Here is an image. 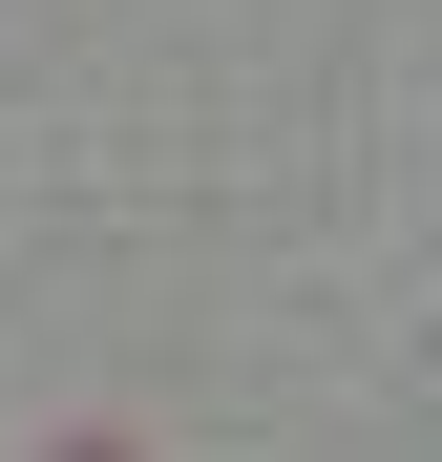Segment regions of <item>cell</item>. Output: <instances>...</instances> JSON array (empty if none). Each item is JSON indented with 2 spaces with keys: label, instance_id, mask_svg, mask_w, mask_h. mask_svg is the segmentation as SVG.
<instances>
[{
  "label": "cell",
  "instance_id": "obj_1",
  "mask_svg": "<svg viewBox=\"0 0 442 462\" xmlns=\"http://www.w3.org/2000/svg\"><path fill=\"white\" fill-rule=\"evenodd\" d=\"M42 462H127V441H42Z\"/></svg>",
  "mask_w": 442,
  "mask_h": 462
}]
</instances>
